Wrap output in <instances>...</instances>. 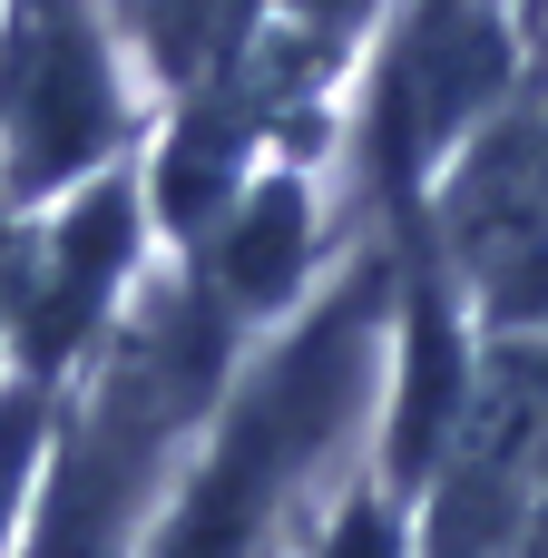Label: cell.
<instances>
[{
  "label": "cell",
  "instance_id": "1",
  "mask_svg": "<svg viewBox=\"0 0 548 558\" xmlns=\"http://www.w3.org/2000/svg\"><path fill=\"white\" fill-rule=\"evenodd\" d=\"M382 324H392V255L363 245L324 275L304 314H284L186 441V481L147 520L137 558H275L294 500L333 481V461L373 432L382 392Z\"/></svg>",
  "mask_w": 548,
  "mask_h": 558
},
{
  "label": "cell",
  "instance_id": "2",
  "mask_svg": "<svg viewBox=\"0 0 548 558\" xmlns=\"http://www.w3.org/2000/svg\"><path fill=\"white\" fill-rule=\"evenodd\" d=\"M235 363H245V333L186 284V265H176V284L127 294V314L88 353V392L78 402L59 392V432H49V471H39L20 558L147 549V510L167 500V461L206 432Z\"/></svg>",
  "mask_w": 548,
  "mask_h": 558
},
{
  "label": "cell",
  "instance_id": "3",
  "mask_svg": "<svg viewBox=\"0 0 548 558\" xmlns=\"http://www.w3.org/2000/svg\"><path fill=\"white\" fill-rule=\"evenodd\" d=\"M147 235H157L147 226V186L127 167H98L88 186L49 196L39 235L10 245V373L59 392L108 343V324L127 314Z\"/></svg>",
  "mask_w": 548,
  "mask_h": 558
},
{
  "label": "cell",
  "instance_id": "4",
  "mask_svg": "<svg viewBox=\"0 0 548 558\" xmlns=\"http://www.w3.org/2000/svg\"><path fill=\"white\" fill-rule=\"evenodd\" d=\"M186 284L255 343L284 314H304L324 294V177L314 157H275L196 245H186Z\"/></svg>",
  "mask_w": 548,
  "mask_h": 558
},
{
  "label": "cell",
  "instance_id": "5",
  "mask_svg": "<svg viewBox=\"0 0 548 558\" xmlns=\"http://www.w3.org/2000/svg\"><path fill=\"white\" fill-rule=\"evenodd\" d=\"M49 432H59V392L29 373H0V558H20L39 471H49Z\"/></svg>",
  "mask_w": 548,
  "mask_h": 558
},
{
  "label": "cell",
  "instance_id": "6",
  "mask_svg": "<svg viewBox=\"0 0 548 558\" xmlns=\"http://www.w3.org/2000/svg\"><path fill=\"white\" fill-rule=\"evenodd\" d=\"M294 558H412V510L373 471H333L324 481V510H314V530H304Z\"/></svg>",
  "mask_w": 548,
  "mask_h": 558
}]
</instances>
